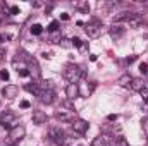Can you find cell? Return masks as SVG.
<instances>
[{"instance_id": "cell-1", "label": "cell", "mask_w": 148, "mask_h": 146, "mask_svg": "<svg viewBox=\"0 0 148 146\" xmlns=\"http://www.w3.org/2000/svg\"><path fill=\"white\" fill-rule=\"evenodd\" d=\"M64 77L69 81V84L71 83H77L79 81V77L83 76V69L79 67V65H76V64H69V65H66L64 67Z\"/></svg>"}, {"instance_id": "cell-2", "label": "cell", "mask_w": 148, "mask_h": 146, "mask_svg": "<svg viewBox=\"0 0 148 146\" xmlns=\"http://www.w3.org/2000/svg\"><path fill=\"white\" fill-rule=\"evenodd\" d=\"M24 134H26V129H24V126H14V127L9 131L7 143H9V145H14V143L21 141V139L24 138Z\"/></svg>"}, {"instance_id": "cell-3", "label": "cell", "mask_w": 148, "mask_h": 146, "mask_svg": "<svg viewBox=\"0 0 148 146\" xmlns=\"http://www.w3.org/2000/svg\"><path fill=\"white\" fill-rule=\"evenodd\" d=\"M16 120H17V115H16L14 112H10V110H5V112L0 115V124H2L3 129H9V131H10V129L14 127Z\"/></svg>"}, {"instance_id": "cell-4", "label": "cell", "mask_w": 148, "mask_h": 146, "mask_svg": "<svg viewBox=\"0 0 148 146\" xmlns=\"http://www.w3.org/2000/svg\"><path fill=\"white\" fill-rule=\"evenodd\" d=\"M102 23L100 21H97V19H93L91 23H88L86 24V28H84V31H86V35L90 38H98L102 35Z\"/></svg>"}, {"instance_id": "cell-5", "label": "cell", "mask_w": 148, "mask_h": 146, "mask_svg": "<svg viewBox=\"0 0 148 146\" xmlns=\"http://www.w3.org/2000/svg\"><path fill=\"white\" fill-rule=\"evenodd\" d=\"M36 96L40 98L41 103H47V105H50V103L55 102V91L53 89H48V88H41L40 86V91H38Z\"/></svg>"}, {"instance_id": "cell-6", "label": "cell", "mask_w": 148, "mask_h": 146, "mask_svg": "<svg viewBox=\"0 0 148 146\" xmlns=\"http://www.w3.org/2000/svg\"><path fill=\"white\" fill-rule=\"evenodd\" d=\"M50 138L57 143V145H64L66 143V132L60 127H52L50 129Z\"/></svg>"}, {"instance_id": "cell-7", "label": "cell", "mask_w": 148, "mask_h": 146, "mask_svg": "<svg viewBox=\"0 0 148 146\" xmlns=\"http://www.w3.org/2000/svg\"><path fill=\"white\" fill-rule=\"evenodd\" d=\"M71 127H73L74 132H77V134H84V132L88 131V122H86V120H81V119H77V120H73Z\"/></svg>"}, {"instance_id": "cell-8", "label": "cell", "mask_w": 148, "mask_h": 146, "mask_svg": "<svg viewBox=\"0 0 148 146\" xmlns=\"http://www.w3.org/2000/svg\"><path fill=\"white\" fill-rule=\"evenodd\" d=\"M33 124H36V126H41V124H47V120H48V117H47V113L45 112H41V110H35L33 112Z\"/></svg>"}, {"instance_id": "cell-9", "label": "cell", "mask_w": 148, "mask_h": 146, "mask_svg": "<svg viewBox=\"0 0 148 146\" xmlns=\"http://www.w3.org/2000/svg\"><path fill=\"white\" fill-rule=\"evenodd\" d=\"M17 91H19L17 86H14V84H7V86L2 89V95H3L5 98H10V100H12V98L17 96Z\"/></svg>"}, {"instance_id": "cell-10", "label": "cell", "mask_w": 148, "mask_h": 146, "mask_svg": "<svg viewBox=\"0 0 148 146\" xmlns=\"http://www.w3.org/2000/svg\"><path fill=\"white\" fill-rule=\"evenodd\" d=\"M77 95H79V88H77V84H76V83L67 84V88H66V96H67L69 100H74Z\"/></svg>"}, {"instance_id": "cell-11", "label": "cell", "mask_w": 148, "mask_h": 146, "mask_svg": "<svg viewBox=\"0 0 148 146\" xmlns=\"http://www.w3.org/2000/svg\"><path fill=\"white\" fill-rule=\"evenodd\" d=\"M129 86H131V89H133V91H141V89L147 86V83H145L141 77H133V81H131V84H129Z\"/></svg>"}, {"instance_id": "cell-12", "label": "cell", "mask_w": 148, "mask_h": 146, "mask_svg": "<svg viewBox=\"0 0 148 146\" xmlns=\"http://www.w3.org/2000/svg\"><path fill=\"white\" fill-rule=\"evenodd\" d=\"M127 24H129V28H141V26H145L147 23H145V19H143V17H140V16L136 14L133 19H129V21H127Z\"/></svg>"}, {"instance_id": "cell-13", "label": "cell", "mask_w": 148, "mask_h": 146, "mask_svg": "<svg viewBox=\"0 0 148 146\" xmlns=\"http://www.w3.org/2000/svg\"><path fill=\"white\" fill-rule=\"evenodd\" d=\"M74 7L79 10V12H83V14H88L90 12V3L86 2V0H79V2H74L73 3Z\"/></svg>"}, {"instance_id": "cell-14", "label": "cell", "mask_w": 148, "mask_h": 146, "mask_svg": "<svg viewBox=\"0 0 148 146\" xmlns=\"http://www.w3.org/2000/svg\"><path fill=\"white\" fill-rule=\"evenodd\" d=\"M107 145H109L107 136H97V138L91 141V146H107Z\"/></svg>"}, {"instance_id": "cell-15", "label": "cell", "mask_w": 148, "mask_h": 146, "mask_svg": "<svg viewBox=\"0 0 148 146\" xmlns=\"http://www.w3.org/2000/svg\"><path fill=\"white\" fill-rule=\"evenodd\" d=\"M55 117H57L59 120H64V122H73V115H71V113H67V112H64V110L57 112V113H55Z\"/></svg>"}, {"instance_id": "cell-16", "label": "cell", "mask_w": 148, "mask_h": 146, "mask_svg": "<svg viewBox=\"0 0 148 146\" xmlns=\"http://www.w3.org/2000/svg\"><path fill=\"white\" fill-rule=\"evenodd\" d=\"M131 81H133V77H131L129 74H124V76H121V77L117 79L119 86H129V84H131Z\"/></svg>"}, {"instance_id": "cell-17", "label": "cell", "mask_w": 148, "mask_h": 146, "mask_svg": "<svg viewBox=\"0 0 148 146\" xmlns=\"http://www.w3.org/2000/svg\"><path fill=\"white\" fill-rule=\"evenodd\" d=\"M110 35H112V38H121L122 35H124V28H122V26H115V24H114V28L110 29Z\"/></svg>"}, {"instance_id": "cell-18", "label": "cell", "mask_w": 148, "mask_h": 146, "mask_svg": "<svg viewBox=\"0 0 148 146\" xmlns=\"http://www.w3.org/2000/svg\"><path fill=\"white\" fill-rule=\"evenodd\" d=\"M24 88H26L29 93H35V95H38V91H40V86H38L36 83H33V84H26Z\"/></svg>"}, {"instance_id": "cell-19", "label": "cell", "mask_w": 148, "mask_h": 146, "mask_svg": "<svg viewBox=\"0 0 148 146\" xmlns=\"http://www.w3.org/2000/svg\"><path fill=\"white\" fill-rule=\"evenodd\" d=\"M112 146H129V145H127V141H126L124 138H115L114 143H112Z\"/></svg>"}, {"instance_id": "cell-20", "label": "cell", "mask_w": 148, "mask_h": 146, "mask_svg": "<svg viewBox=\"0 0 148 146\" xmlns=\"http://www.w3.org/2000/svg\"><path fill=\"white\" fill-rule=\"evenodd\" d=\"M50 41H52V43H60V31L50 33Z\"/></svg>"}, {"instance_id": "cell-21", "label": "cell", "mask_w": 148, "mask_h": 146, "mask_svg": "<svg viewBox=\"0 0 148 146\" xmlns=\"http://www.w3.org/2000/svg\"><path fill=\"white\" fill-rule=\"evenodd\" d=\"M31 33H33V35H41V33H43V28H41V24H33V26H31Z\"/></svg>"}, {"instance_id": "cell-22", "label": "cell", "mask_w": 148, "mask_h": 146, "mask_svg": "<svg viewBox=\"0 0 148 146\" xmlns=\"http://www.w3.org/2000/svg\"><path fill=\"white\" fill-rule=\"evenodd\" d=\"M55 31H59V23L57 21H52L50 26H48V33H55Z\"/></svg>"}, {"instance_id": "cell-23", "label": "cell", "mask_w": 148, "mask_h": 146, "mask_svg": "<svg viewBox=\"0 0 148 146\" xmlns=\"http://www.w3.org/2000/svg\"><path fill=\"white\" fill-rule=\"evenodd\" d=\"M17 74H19L21 77H28V76L31 74V71H29V69H26V67H21V69H17Z\"/></svg>"}, {"instance_id": "cell-24", "label": "cell", "mask_w": 148, "mask_h": 146, "mask_svg": "<svg viewBox=\"0 0 148 146\" xmlns=\"http://www.w3.org/2000/svg\"><path fill=\"white\" fill-rule=\"evenodd\" d=\"M140 93H141V98H143V102H145V103H148V84L143 88V89H141V91H140Z\"/></svg>"}, {"instance_id": "cell-25", "label": "cell", "mask_w": 148, "mask_h": 146, "mask_svg": "<svg viewBox=\"0 0 148 146\" xmlns=\"http://www.w3.org/2000/svg\"><path fill=\"white\" fill-rule=\"evenodd\" d=\"M71 43H73L74 46H77V48H83V41H81L79 38H73V40H71Z\"/></svg>"}, {"instance_id": "cell-26", "label": "cell", "mask_w": 148, "mask_h": 146, "mask_svg": "<svg viewBox=\"0 0 148 146\" xmlns=\"http://www.w3.org/2000/svg\"><path fill=\"white\" fill-rule=\"evenodd\" d=\"M0 77H2L3 81H9V71H7V69H2V71H0Z\"/></svg>"}, {"instance_id": "cell-27", "label": "cell", "mask_w": 148, "mask_h": 146, "mask_svg": "<svg viewBox=\"0 0 148 146\" xmlns=\"http://www.w3.org/2000/svg\"><path fill=\"white\" fill-rule=\"evenodd\" d=\"M10 14H12V16L19 14V7H17V5H12V7H10Z\"/></svg>"}, {"instance_id": "cell-28", "label": "cell", "mask_w": 148, "mask_h": 146, "mask_svg": "<svg viewBox=\"0 0 148 146\" xmlns=\"http://www.w3.org/2000/svg\"><path fill=\"white\" fill-rule=\"evenodd\" d=\"M140 71H141L143 74H147L148 72V65L147 64H140Z\"/></svg>"}, {"instance_id": "cell-29", "label": "cell", "mask_w": 148, "mask_h": 146, "mask_svg": "<svg viewBox=\"0 0 148 146\" xmlns=\"http://www.w3.org/2000/svg\"><path fill=\"white\" fill-rule=\"evenodd\" d=\"M117 117H119V115H117V113H110V115H109V117H107V119H109V120H110V122H114V120H117Z\"/></svg>"}, {"instance_id": "cell-30", "label": "cell", "mask_w": 148, "mask_h": 146, "mask_svg": "<svg viewBox=\"0 0 148 146\" xmlns=\"http://www.w3.org/2000/svg\"><path fill=\"white\" fill-rule=\"evenodd\" d=\"M9 40H10L9 35H0V41H2V43H3V41H9Z\"/></svg>"}, {"instance_id": "cell-31", "label": "cell", "mask_w": 148, "mask_h": 146, "mask_svg": "<svg viewBox=\"0 0 148 146\" xmlns=\"http://www.w3.org/2000/svg\"><path fill=\"white\" fill-rule=\"evenodd\" d=\"M21 107H23V108H29V102H26V100L21 102Z\"/></svg>"}, {"instance_id": "cell-32", "label": "cell", "mask_w": 148, "mask_h": 146, "mask_svg": "<svg viewBox=\"0 0 148 146\" xmlns=\"http://www.w3.org/2000/svg\"><path fill=\"white\" fill-rule=\"evenodd\" d=\"M60 19H62V21H67V19H69V14H66V12H64V14L60 16Z\"/></svg>"}, {"instance_id": "cell-33", "label": "cell", "mask_w": 148, "mask_h": 146, "mask_svg": "<svg viewBox=\"0 0 148 146\" xmlns=\"http://www.w3.org/2000/svg\"><path fill=\"white\" fill-rule=\"evenodd\" d=\"M134 60H136V57H129V59H127V64H131V62H134Z\"/></svg>"}, {"instance_id": "cell-34", "label": "cell", "mask_w": 148, "mask_h": 146, "mask_svg": "<svg viewBox=\"0 0 148 146\" xmlns=\"http://www.w3.org/2000/svg\"><path fill=\"white\" fill-rule=\"evenodd\" d=\"M3 55H5V52H3V50H2V48H0V59H2V57H3Z\"/></svg>"}, {"instance_id": "cell-35", "label": "cell", "mask_w": 148, "mask_h": 146, "mask_svg": "<svg viewBox=\"0 0 148 146\" xmlns=\"http://www.w3.org/2000/svg\"><path fill=\"white\" fill-rule=\"evenodd\" d=\"M7 146H14V145H9V143H7Z\"/></svg>"}]
</instances>
